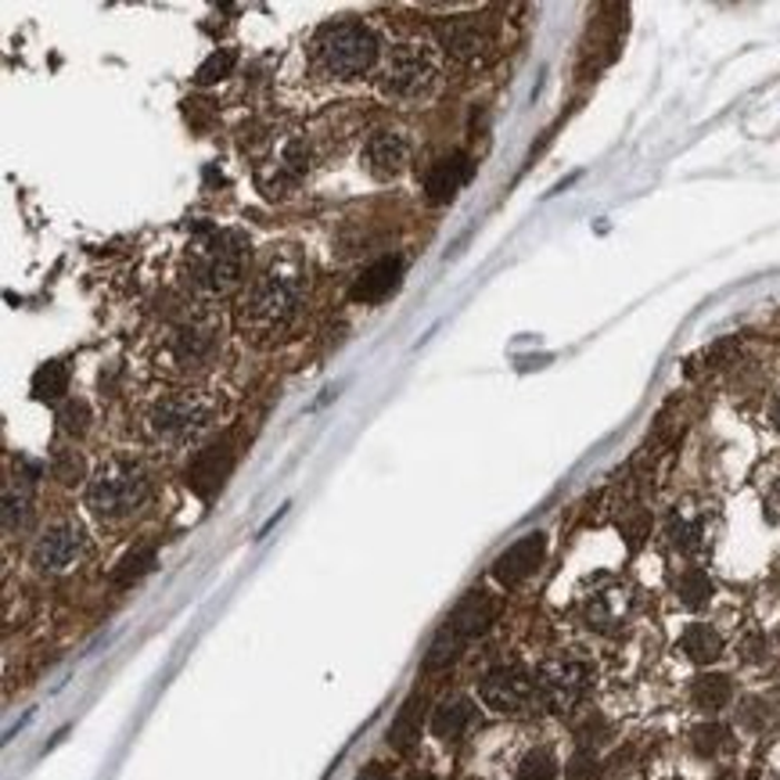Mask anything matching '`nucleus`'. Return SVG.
Segmentation results:
<instances>
[{
    "instance_id": "29",
    "label": "nucleus",
    "mask_w": 780,
    "mask_h": 780,
    "mask_svg": "<svg viewBox=\"0 0 780 780\" xmlns=\"http://www.w3.org/2000/svg\"><path fill=\"white\" fill-rule=\"evenodd\" d=\"M482 47H486V37L472 26H450V51L461 58H478Z\"/></svg>"
},
{
    "instance_id": "23",
    "label": "nucleus",
    "mask_w": 780,
    "mask_h": 780,
    "mask_svg": "<svg viewBox=\"0 0 780 780\" xmlns=\"http://www.w3.org/2000/svg\"><path fill=\"white\" fill-rule=\"evenodd\" d=\"M622 612H626V604H619V594H594L586 601V619L594 630H612L619 626Z\"/></svg>"
},
{
    "instance_id": "15",
    "label": "nucleus",
    "mask_w": 780,
    "mask_h": 780,
    "mask_svg": "<svg viewBox=\"0 0 780 780\" xmlns=\"http://www.w3.org/2000/svg\"><path fill=\"white\" fill-rule=\"evenodd\" d=\"M472 174H475V162L467 159L464 151L443 155V159H435L432 169L425 174V198L435 201V206H443V201L457 198V191L472 180Z\"/></svg>"
},
{
    "instance_id": "24",
    "label": "nucleus",
    "mask_w": 780,
    "mask_h": 780,
    "mask_svg": "<svg viewBox=\"0 0 780 780\" xmlns=\"http://www.w3.org/2000/svg\"><path fill=\"white\" fill-rule=\"evenodd\" d=\"M234 61H238V51H234V47H220V51H213L206 61H201L195 83H198V87H209V83L227 80V76L234 72Z\"/></svg>"
},
{
    "instance_id": "8",
    "label": "nucleus",
    "mask_w": 780,
    "mask_h": 780,
    "mask_svg": "<svg viewBox=\"0 0 780 780\" xmlns=\"http://www.w3.org/2000/svg\"><path fill=\"white\" fill-rule=\"evenodd\" d=\"M216 349H220V320L201 314V317L180 320L174 332L166 335L162 361L177 374H195L213 364Z\"/></svg>"
},
{
    "instance_id": "3",
    "label": "nucleus",
    "mask_w": 780,
    "mask_h": 780,
    "mask_svg": "<svg viewBox=\"0 0 780 780\" xmlns=\"http://www.w3.org/2000/svg\"><path fill=\"white\" fill-rule=\"evenodd\" d=\"M382 55L385 51L378 37L364 22H327L309 43V61L327 83L364 80V76L378 72Z\"/></svg>"
},
{
    "instance_id": "10",
    "label": "nucleus",
    "mask_w": 780,
    "mask_h": 780,
    "mask_svg": "<svg viewBox=\"0 0 780 780\" xmlns=\"http://www.w3.org/2000/svg\"><path fill=\"white\" fill-rule=\"evenodd\" d=\"M590 688V669L575 659H551L540 665L536 673V691H540V705H547L551 712H569L580 705V698Z\"/></svg>"
},
{
    "instance_id": "19",
    "label": "nucleus",
    "mask_w": 780,
    "mask_h": 780,
    "mask_svg": "<svg viewBox=\"0 0 780 780\" xmlns=\"http://www.w3.org/2000/svg\"><path fill=\"white\" fill-rule=\"evenodd\" d=\"M680 648H683V654H688L691 662L705 665V662L720 659L723 641H720V633H715L712 626H705V622H694V626H688V633L680 636Z\"/></svg>"
},
{
    "instance_id": "9",
    "label": "nucleus",
    "mask_w": 780,
    "mask_h": 780,
    "mask_svg": "<svg viewBox=\"0 0 780 780\" xmlns=\"http://www.w3.org/2000/svg\"><path fill=\"white\" fill-rule=\"evenodd\" d=\"M478 698L482 705L501 712V715H522L533 705H540V691L536 680L525 673L522 665H496L490 669L478 683Z\"/></svg>"
},
{
    "instance_id": "14",
    "label": "nucleus",
    "mask_w": 780,
    "mask_h": 780,
    "mask_svg": "<svg viewBox=\"0 0 780 780\" xmlns=\"http://www.w3.org/2000/svg\"><path fill=\"white\" fill-rule=\"evenodd\" d=\"M543 554H547V536L543 533L522 536L519 543H511V547L493 561V580L501 586H519L522 580H529V575L540 569Z\"/></svg>"
},
{
    "instance_id": "30",
    "label": "nucleus",
    "mask_w": 780,
    "mask_h": 780,
    "mask_svg": "<svg viewBox=\"0 0 780 780\" xmlns=\"http://www.w3.org/2000/svg\"><path fill=\"white\" fill-rule=\"evenodd\" d=\"M58 421H61V432H66V435H83L87 425H90V407L83 399H69L66 407H61Z\"/></svg>"
},
{
    "instance_id": "2",
    "label": "nucleus",
    "mask_w": 780,
    "mask_h": 780,
    "mask_svg": "<svg viewBox=\"0 0 780 780\" xmlns=\"http://www.w3.org/2000/svg\"><path fill=\"white\" fill-rule=\"evenodd\" d=\"M443 80V55L432 40H399L385 47L382 66L374 72V93L388 105L428 101Z\"/></svg>"
},
{
    "instance_id": "16",
    "label": "nucleus",
    "mask_w": 780,
    "mask_h": 780,
    "mask_svg": "<svg viewBox=\"0 0 780 780\" xmlns=\"http://www.w3.org/2000/svg\"><path fill=\"white\" fill-rule=\"evenodd\" d=\"M399 274H403V259L399 256H385L378 263H371V267L361 277H356L349 299L353 303H382L385 295L399 285Z\"/></svg>"
},
{
    "instance_id": "12",
    "label": "nucleus",
    "mask_w": 780,
    "mask_h": 780,
    "mask_svg": "<svg viewBox=\"0 0 780 780\" xmlns=\"http://www.w3.org/2000/svg\"><path fill=\"white\" fill-rule=\"evenodd\" d=\"M361 159L374 180H396L411 166V137L403 130H374Z\"/></svg>"
},
{
    "instance_id": "22",
    "label": "nucleus",
    "mask_w": 780,
    "mask_h": 780,
    "mask_svg": "<svg viewBox=\"0 0 780 780\" xmlns=\"http://www.w3.org/2000/svg\"><path fill=\"white\" fill-rule=\"evenodd\" d=\"M69 393V367L61 364V361H51V364H43L37 374H33V396L37 399H47V403H55Z\"/></svg>"
},
{
    "instance_id": "26",
    "label": "nucleus",
    "mask_w": 780,
    "mask_h": 780,
    "mask_svg": "<svg viewBox=\"0 0 780 780\" xmlns=\"http://www.w3.org/2000/svg\"><path fill=\"white\" fill-rule=\"evenodd\" d=\"M557 777V759L551 748H533L519 762V780H554Z\"/></svg>"
},
{
    "instance_id": "18",
    "label": "nucleus",
    "mask_w": 780,
    "mask_h": 780,
    "mask_svg": "<svg viewBox=\"0 0 780 780\" xmlns=\"http://www.w3.org/2000/svg\"><path fill=\"white\" fill-rule=\"evenodd\" d=\"M155 557H159L155 543H140V547L127 551V554L119 557V565L112 569V586H134V583H140L155 569Z\"/></svg>"
},
{
    "instance_id": "35",
    "label": "nucleus",
    "mask_w": 780,
    "mask_h": 780,
    "mask_svg": "<svg viewBox=\"0 0 780 780\" xmlns=\"http://www.w3.org/2000/svg\"><path fill=\"white\" fill-rule=\"evenodd\" d=\"M773 421H777V428H780V396H777V407H773Z\"/></svg>"
},
{
    "instance_id": "17",
    "label": "nucleus",
    "mask_w": 780,
    "mask_h": 780,
    "mask_svg": "<svg viewBox=\"0 0 780 780\" xmlns=\"http://www.w3.org/2000/svg\"><path fill=\"white\" fill-rule=\"evenodd\" d=\"M475 720V709H472V701L454 694V698H446L435 705L432 712V734L440 738V741H457L467 727H472Z\"/></svg>"
},
{
    "instance_id": "4",
    "label": "nucleus",
    "mask_w": 780,
    "mask_h": 780,
    "mask_svg": "<svg viewBox=\"0 0 780 780\" xmlns=\"http://www.w3.org/2000/svg\"><path fill=\"white\" fill-rule=\"evenodd\" d=\"M151 478L137 461H105L87 482V507L105 522H122L145 507Z\"/></svg>"
},
{
    "instance_id": "28",
    "label": "nucleus",
    "mask_w": 780,
    "mask_h": 780,
    "mask_svg": "<svg viewBox=\"0 0 780 780\" xmlns=\"http://www.w3.org/2000/svg\"><path fill=\"white\" fill-rule=\"evenodd\" d=\"M669 540H673L677 551H694L698 543H701V522L688 519L683 511H677L673 522H669Z\"/></svg>"
},
{
    "instance_id": "34",
    "label": "nucleus",
    "mask_w": 780,
    "mask_h": 780,
    "mask_svg": "<svg viewBox=\"0 0 780 780\" xmlns=\"http://www.w3.org/2000/svg\"><path fill=\"white\" fill-rule=\"evenodd\" d=\"M356 780H393V777H388L385 773V767H378V762H374V767H367L361 777H356Z\"/></svg>"
},
{
    "instance_id": "21",
    "label": "nucleus",
    "mask_w": 780,
    "mask_h": 780,
    "mask_svg": "<svg viewBox=\"0 0 780 780\" xmlns=\"http://www.w3.org/2000/svg\"><path fill=\"white\" fill-rule=\"evenodd\" d=\"M417 738H421V698H407L393 727H388V744L403 752V748H411Z\"/></svg>"
},
{
    "instance_id": "31",
    "label": "nucleus",
    "mask_w": 780,
    "mask_h": 780,
    "mask_svg": "<svg viewBox=\"0 0 780 780\" xmlns=\"http://www.w3.org/2000/svg\"><path fill=\"white\" fill-rule=\"evenodd\" d=\"M565 777L569 780H601V762L594 759V752H575L572 756V762L565 767Z\"/></svg>"
},
{
    "instance_id": "7",
    "label": "nucleus",
    "mask_w": 780,
    "mask_h": 780,
    "mask_svg": "<svg viewBox=\"0 0 780 780\" xmlns=\"http://www.w3.org/2000/svg\"><path fill=\"white\" fill-rule=\"evenodd\" d=\"M496 619V601L482 590H472L457 608L454 615L446 619V626L435 633V641L425 654V673H435V669H446L450 662H457V654L482 636Z\"/></svg>"
},
{
    "instance_id": "27",
    "label": "nucleus",
    "mask_w": 780,
    "mask_h": 780,
    "mask_svg": "<svg viewBox=\"0 0 780 780\" xmlns=\"http://www.w3.org/2000/svg\"><path fill=\"white\" fill-rule=\"evenodd\" d=\"M29 514H33V504H29V493L8 486L4 490V529L14 533V529H26L29 525Z\"/></svg>"
},
{
    "instance_id": "33",
    "label": "nucleus",
    "mask_w": 780,
    "mask_h": 780,
    "mask_svg": "<svg viewBox=\"0 0 780 780\" xmlns=\"http://www.w3.org/2000/svg\"><path fill=\"white\" fill-rule=\"evenodd\" d=\"M80 472H83V461L76 457V454L58 457V464H55V475H58L61 482H80Z\"/></svg>"
},
{
    "instance_id": "5",
    "label": "nucleus",
    "mask_w": 780,
    "mask_h": 780,
    "mask_svg": "<svg viewBox=\"0 0 780 780\" xmlns=\"http://www.w3.org/2000/svg\"><path fill=\"white\" fill-rule=\"evenodd\" d=\"M216 421V403L195 388H177V393L159 396L148 411V428L159 443L187 446L201 440Z\"/></svg>"
},
{
    "instance_id": "25",
    "label": "nucleus",
    "mask_w": 780,
    "mask_h": 780,
    "mask_svg": "<svg viewBox=\"0 0 780 780\" xmlns=\"http://www.w3.org/2000/svg\"><path fill=\"white\" fill-rule=\"evenodd\" d=\"M677 594H680V601L688 604V608H701V604L712 598V580L701 569H688V572L680 575Z\"/></svg>"
},
{
    "instance_id": "6",
    "label": "nucleus",
    "mask_w": 780,
    "mask_h": 780,
    "mask_svg": "<svg viewBox=\"0 0 780 780\" xmlns=\"http://www.w3.org/2000/svg\"><path fill=\"white\" fill-rule=\"evenodd\" d=\"M245 274V238L234 230L213 234L209 241L195 245V263H191V285L209 295V299H224L241 285Z\"/></svg>"
},
{
    "instance_id": "11",
    "label": "nucleus",
    "mask_w": 780,
    "mask_h": 780,
    "mask_svg": "<svg viewBox=\"0 0 780 780\" xmlns=\"http://www.w3.org/2000/svg\"><path fill=\"white\" fill-rule=\"evenodd\" d=\"M87 551V533L80 522H55L47 533L37 540L33 547V569L43 575H58V572H69L76 561L83 557Z\"/></svg>"
},
{
    "instance_id": "13",
    "label": "nucleus",
    "mask_w": 780,
    "mask_h": 780,
    "mask_svg": "<svg viewBox=\"0 0 780 780\" xmlns=\"http://www.w3.org/2000/svg\"><path fill=\"white\" fill-rule=\"evenodd\" d=\"M230 472H234V450L227 443L206 446L191 457V464H187V486H191L201 501H213V496L224 490Z\"/></svg>"
},
{
    "instance_id": "1",
    "label": "nucleus",
    "mask_w": 780,
    "mask_h": 780,
    "mask_svg": "<svg viewBox=\"0 0 780 780\" xmlns=\"http://www.w3.org/2000/svg\"><path fill=\"white\" fill-rule=\"evenodd\" d=\"M306 292V274L295 259H274L267 270L256 277L248 288L245 303L238 309V327L253 342H274L299 317Z\"/></svg>"
},
{
    "instance_id": "32",
    "label": "nucleus",
    "mask_w": 780,
    "mask_h": 780,
    "mask_svg": "<svg viewBox=\"0 0 780 780\" xmlns=\"http://www.w3.org/2000/svg\"><path fill=\"white\" fill-rule=\"evenodd\" d=\"M723 738H727V730H723V727H715V723L698 727V730H694V748H698L701 756H712L715 748L723 744Z\"/></svg>"
},
{
    "instance_id": "20",
    "label": "nucleus",
    "mask_w": 780,
    "mask_h": 780,
    "mask_svg": "<svg viewBox=\"0 0 780 780\" xmlns=\"http://www.w3.org/2000/svg\"><path fill=\"white\" fill-rule=\"evenodd\" d=\"M730 694H734V688H730V680L720 677V673H709V677H698L694 680V688H691V698H694V705L701 712H720Z\"/></svg>"
}]
</instances>
